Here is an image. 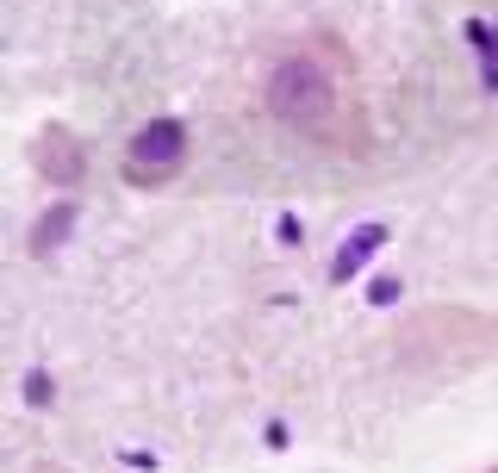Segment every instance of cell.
<instances>
[{
  "instance_id": "1",
  "label": "cell",
  "mask_w": 498,
  "mask_h": 473,
  "mask_svg": "<svg viewBox=\"0 0 498 473\" xmlns=\"http://www.w3.org/2000/svg\"><path fill=\"white\" fill-rule=\"evenodd\" d=\"M268 112H275L280 125H293V131H324L336 112V81L331 69L318 62V56H287L275 62V75H268Z\"/></svg>"
},
{
  "instance_id": "6",
  "label": "cell",
  "mask_w": 498,
  "mask_h": 473,
  "mask_svg": "<svg viewBox=\"0 0 498 473\" xmlns=\"http://www.w3.org/2000/svg\"><path fill=\"white\" fill-rule=\"evenodd\" d=\"M51 399H56V380L44 368H32L25 374V405H32V412H51Z\"/></svg>"
},
{
  "instance_id": "4",
  "label": "cell",
  "mask_w": 498,
  "mask_h": 473,
  "mask_svg": "<svg viewBox=\"0 0 498 473\" xmlns=\"http://www.w3.org/2000/svg\"><path fill=\"white\" fill-rule=\"evenodd\" d=\"M381 243H387V224H362V231H355V237L343 243V256H336V268H331V274H336V280L362 274V268H368V256H374Z\"/></svg>"
},
{
  "instance_id": "2",
  "label": "cell",
  "mask_w": 498,
  "mask_h": 473,
  "mask_svg": "<svg viewBox=\"0 0 498 473\" xmlns=\"http://www.w3.org/2000/svg\"><path fill=\"white\" fill-rule=\"evenodd\" d=\"M181 156H187V131L174 118H150L131 137V181H163L181 168Z\"/></svg>"
},
{
  "instance_id": "3",
  "label": "cell",
  "mask_w": 498,
  "mask_h": 473,
  "mask_svg": "<svg viewBox=\"0 0 498 473\" xmlns=\"http://www.w3.org/2000/svg\"><path fill=\"white\" fill-rule=\"evenodd\" d=\"M38 168L51 175L56 187H75V181H81V156H75V137H69V131H51V137L38 144Z\"/></svg>"
},
{
  "instance_id": "5",
  "label": "cell",
  "mask_w": 498,
  "mask_h": 473,
  "mask_svg": "<svg viewBox=\"0 0 498 473\" xmlns=\"http://www.w3.org/2000/svg\"><path fill=\"white\" fill-rule=\"evenodd\" d=\"M69 231H75V206H56L51 218H44V224H38V231H32V256H56V250H62V237H69Z\"/></svg>"
},
{
  "instance_id": "7",
  "label": "cell",
  "mask_w": 498,
  "mask_h": 473,
  "mask_svg": "<svg viewBox=\"0 0 498 473\" xmlns=\"http://www.w3.org/2000/svg\"><path fill=\"white\" fill-rule=\"evenodd\" d=\"M399 299V280H374V306H392Z\"/></svg>"
}]
</instances>
